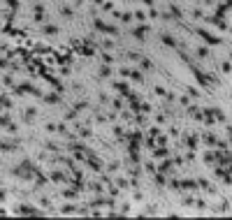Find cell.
<instances>
[{
  "instance_id": "cell-1",
  "label": "cell",
  "mask_w": 232,
  "mask_h": 220,
  "mask_svg": "<svg viewBox=\"0 0 232 220\" xmlns=\"http://www.w3.org/2000/svg\"><path fill=\"white\" fill-rule=\"evenodd\" d=\"M181 185H183V188H186V190H193V188H195V181H183Z\"/></svg>"
},
{
  "instance_id": "cell-2",
  "label": "cell",
  "mask_w": 232,
  "mask_h": 220,
  "mask_svg": "<svg viewBox=\"0 0 232 220\" xmlns=\"http://www.w3.org/2000/svg\"><path fill=\"white\" fill-rule=\"evenodd\" d=\"M153 153H156L158 158H165V155H167V151H165V148H156V151H153Z\"/></svg>"
},
{
  "instance_id": "cell-3",
  "label": "cell",
  "mask_w": 232,
  "mask_h": 220,
  "mask_svg": "<svg viewBox=\"0 0 232 220\" xmlns=\"http://www.w3.org/2000/svg\"><path fill=\"white\" fill-rule=\"evenodd\" d=\"M0 125H7V128H9V125H12V123H9V116H0Z\"/></svg>"
},
{
  "instance_id": "cell-4",
  "label": "cell",
  "mask_w": 232,
  "mask_h": 220,
  "mask_svg": "<svg viewBox=\"0 0 232 220\" xmlns=\"http://www.w3.org/2000/svg\"><path fill=\"white\" fill-rule=\"evenodd\" d=\"M204 141L207 144H216V137H213V134H204Z\"/></svg>"
},
{
  "instance_id": "cell-5",
  "label": "cell",
  "mask_w": 232,
  "mask_h": 220,
  "mask_svg": "<svg viewBox=\"0 0 232 220\" xmlns=\"http://www.w3.org/2000/svg\"><path fill=\"white\" fill-rule=\"evenodd\" d=\"M47 102H58V95H47Z\"/></svg>"
},
{
  "instance_id": "cell-6",
  "label": "cell",
  "mask_w": 232,
  "mask_h": 220,
  "mask_svg": "<svg viewBox=\"0 0 232 220\" xmlns=\"http://www.w3.org/2000/svg\"><path fill=\"white\" fill-rule=\"evenodd\" d=\"M197 54H200V58H207V56H209V51H207V49H200Z\"/></svg>"
},
{
  "instance_id": "cell-7",
  "label": "cell",
  "mask_w": 232,
  "mask_h": 220,
  "mask_svg": "<svg viewBox=\"0 0 232 220\" xmlns=\"http://www.w3.org/2000/svg\"><path fill=\"white\" fill-rule=\"evenodd\" d=\"M163 42H165V44H172V46H174V40H172L170 35H165V40H163Z\"/></svg>"
}]
</instances>
